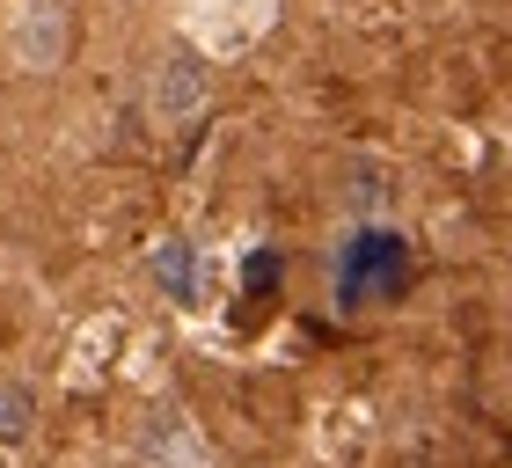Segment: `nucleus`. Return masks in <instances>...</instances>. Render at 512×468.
<instances>
[{
    "label": "nucleus",
    "mask_w": 512,
    "mask_h": 468,
    "mask_svg": "<svg viewBox=\"0 0 512 468\" xmlns=\"http://www.w3.org/2000/svg\"><path fill=\"white\" fill-rule=\"evenodd\" d=\"M410 286V242L388 227H359L337 256V308H366V300H395Z\"/></svg>",
    "instance_id": "f257e3e1"
},
{
    "label": "nucleus",
    "mask_w": 512,
    "mask_h": 468,
    "mask_svg": "<svg viewBox=\"0 0 512 468\" xmlns=\"http://www.w3.org/2000/svg\"><path fill=\"white\" fill-rule=\"evenodd\" d=\"M205 96H213V81H205V66L191 52H176V59H161L154 66V88H147V110L161 117V125H183V117H198Z\"/></svg>",
    "instance_id": "f03ea898"
},
{
    "label": "nucleus",
    "mask_w": 512,
    "mask_h": 468,
    "mask_svg": "<svg viewBox=\"0 0 512 468\" xmlns=\"http://www.w3.org/2000/svg\"><path fill=\"white\" fill-rule=\"evenodd\" d=\"M154 286L169 300H198V249L183 242V234H169V242L154 249Z\"/></svg>",
    "instance_id": "7ed1b4c3"
},
{
    "label": "nucleus",
    "mask_w": 512,
    "mask_h": 468,
    "mask_svg": "<svg viewBox=\"0 0 512 468\" xmlns=\"http://www.w3.org/2000/svg\"><path fill=\"white\" fill-rule=\"evenodd\" d=\"M30 417H37V395L22 381H0V439H30Z\"/></svg>",
    "instance_id": "20e7f679"
},
{
    "label": "nucleus",
    "mask_w": 512,
    "mask_h": 468,
    "mask_svg": "<svg viewBox=\"0 0 512 468\" xmlns=\"http://www.w3.org/2000/svg\"><path fill=\"white\" fill-rule=\"evenodd\" d=\"M278 286V256L264 249V256H249V293H271Z\"/></svg>",
    "instance_id": "39448f33"
},
{
    "label": "nucleus",
    "mask_w": 512,
    "mask_h": 468,
    "mask_svg": "<svg viewBox=\"0 0 512 468\" xmlns=\"http://www.w3.org/2000/svg\"><path fill=\"white\" fill-rule=\"evenodd\" d=\"M352 205H359V213H374V205H381V176H374V169L352 176Z\"/></svg>",
    "instance_id": "423d86ee"
}]
</instances>
